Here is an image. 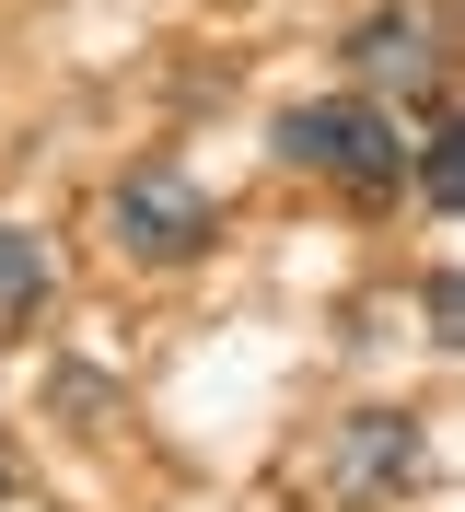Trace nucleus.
Returning <instances> with one entry per match:
<instances>
[{
  "mask_svg": "<svg viewBox=\"0 0 465 512\" xmlns=\"http://www.w3.org/2000/svg\"><path fill=\"white\" fill-rule=\"evenodd\" d=\"M279 163L384 198V187H407V128L384 117V105H361V94H326V105H291V117H279Z\"/></svg>",
  "mask_w": 465,
  "mask_h": 512,
  "instance_id": "nucleus-1",
  "label": "nucleus"
},
{
  "mask_svg": "<svg viewBox=\"0 0 465 512\" xmlns=\"http://www.w3.org/2000/svg\"><path fill=\"white\" fill-rule=\"evenodd\" d=\"M47 291H59V256L35 245L24 222H0V315H35Z\"/></svg>",
  "mask_w": 465,
  "mask_h": 512,
  "instance_id": "nucleus-5",
  "label": "nucleus"
},
{
  "mask_svg": "<svg viewBox=\"0 0 465 512\" xmlns=\"http://www.w3.org/2000/svg\"><path fill=\"white\" fill-rule=\"evenodd\" d=\"M419 187H431V210L465 198V152H454V128H442V117H431V140H419Z\"/></svg>",
  "mask_w": 465,
  "mask_h": 512,
  "instance_id": "nucleus-6",
  "label": "nucleus"
},
{
  "mask_svg": "<svg viewBox=\"0 0 465 512\" xmlns=\"http://www.w3.org/2000/svg\"><path fill=\"white\" fill-rule=\"evenodd\" d=\"M349 70H361V82H407V94H431V82H442V47H431L419 12H372V24L349 35Z\"/></svg>",
  "mask_w": 465,
  "mask_h": 512,
  "instance_id": "nucleus-4",
  "label": "nucleus"
},
{
  "mask_svg": "<svg viewBox=\"0 0 465 512\" xmlns=\"http://www.w3.org/2000/svg\"><path fill=\"white\" fill-rule=\"evenodd\" d=\"M419 478H431V431L407 408H361L338 431V489L349 501H396V489H419Z\"/></svg>",
  "mask_w": 465,
  "mask_h": 512,
  "instance_id": "nucleus-3",
  "label": "nucleus"
},
{
  "mask_svg": "<svg viewBox=\"0 0 465 512\" xmlns=\"http://www.w3.org/2000/svg\"><path fill=\"white\" fill-rule=\"evenodd\" d=\"M105 233H117V256H140V268H186V256L221 245V210L198 175H175V163H140V175H117L105 187Z\"/></svg>",
  "mask_w": 465,
  "mask_h": 512,
  "instance_id": "nucleus-2",
  "label": "nucleus"
}]
</instances>
